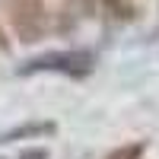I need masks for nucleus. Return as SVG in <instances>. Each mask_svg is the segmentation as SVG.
Segmentation results:
<instances>
[{
    "label": "nucleus",
    "mask_w": 159,
    "mask_h": 159,
    "mask_svg": "<svg viewBox=\"0 0 159 159\" xmlns=\"http://www.w3.org/2000/svg\"><path fill=\"white\" fill-rule=\"evenodd\" d=\"M96 67V54L83 48H67V51H48L42 57H32L29 64H22L16 70L19 76L32 73H64V76H89Z\"/></svg>",
    "instance_id": "f257e3e1"
},
{
    "label": "nucleus",
    "mask_w": 159,
    "mask_h": 159,
    "mask_svg": "<svg viewBox=\"0 0 159 159\" xmlns=\"http://www.w3.org/2000/svg\"><path fill=\"white\" fill-rule=\"evenodd\" d=\"M7 13H10V25L16 32V38L25 45L42 42L51 29L45 0H7Z\"/></svg>",
    "instance_id": "f03ea898"
},
{
    "label": "nucleus",
    "mask_w": 159,
    "mask_h": 159,
    "mask_svg": "<svg viewBox=\"0 0 159 159\" xmlns=\"http://www.w3.org/2000/svg\"><path fill=\"white\" fill-rule=\"evenodd\" d=\"M54 134V121H29V124H16L10 130H0V143H16V140H35Z\"/></svg>",
    "instance_id": "7ed1b4c3"
},
{
    "label": "nucleus",
    "mask_w": 159,
    "mask_h": 159,
    "mask_svg": "<svg viewBox=\"0 0 159 159\" xmlns=\"http://www.w3.org/2000/svg\"><path fill=\"white\" fill-rule=\"evenodd\" d=\"M99 7H102V13L111 22H130V19L137 16L134 0H99Z\"/></svg>",
    "instance_id": "20e7f679"
},
{
    "label": "nucleus",
    "mask_w": 159,
    "mask_h": 159,
    "mask_svg": "<svg viewBox=\"0 0 159 159\" xmlns=\"http://www.w3.org/2000/svg\"><path fill=\"white\" fill-rule=\"evenodd\" d=\"M143 153H147V147H143V143H124V147L111 150L105 159H143Z\"/></svg>",
    "instance_id": "39448f33"
},
{
    "label": "nucleus",
    "mask_w": 159,
    "mask_h": 159,
    "mask_svg": "<svg viewBox=\"0 0 159 159\" xmlns=\"http://www.w3.org/2000/svg\"><path fill=\"white\" fill-rule=\"evenodd\" d=\"M99 7V0H67V13L76 19H83V16H92V10Z\"/></svg>",
    "instance_id": "423d86ee"
},
{
    "label": "nucleus",
    "mask_w": 159,
    "mask_h": 159,
    "mask_svg": "<svg viewBox=\"0 0 159 159\" xmlns=\"http://www.w3.org/2000/svg\"><path fill=\"white\" fill-rule=\"evenodd\" d=\"M19 159H48V150H42V147H32V150H22V156Z\"/></svg>",
    "instance_id": "0eeeda50"
},
{
    "label": "nucleus",
    "mask_w": 159,
    "mask_h": 159,
    "mask_svg": "<svg viewBox=\"0 0 159 159\" xmlns=\"http://www.w3.org/2000/svg\"><path fill=\"white\" fill-rule=\"evenodd\" d=\"M10 51V42H7V35H3V29H0V54H7Z\"/></svg>",
    "instance_id": "6e6552de"
}]
</instances>
